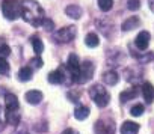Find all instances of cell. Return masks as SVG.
Returning a JSON list of instances; mask_svg holds the SVG:
<instances>
[{"label":"cell","instance_id":"4fadbf2b","mask_svg":"<svg viewBox=\"0 0 154 134\" xmlns=\"http://www.w3.org/2000/svg\"><path fill=\"white\" fill-rule=\"evenodd\" d=\"M142 95H143L145 101L148 104H151L154 101V86L151 83H143L142 85Z\"/></svg>","mask_w":154,"mask_h":134},{"label":"cell","instance_id":"ba28073f","mask_svg":"<svg viewBox=\"0 0 154 134\" xmlns=\"http://www.w3.org/2000/svg\"><path fill=\"white\" fill-rule=\"evenodd\" d=\"M149 32H146V30H142L137 36H136V39H134V45L139 48V50H146L148 48V45H149Z\"/></svg>","mask_w":154,"mask_h":134},{"label":"cell","instance_id":"ffe728a7","mask_svg":"<svg viewBox=\"0 0 154 134\" xmlns=\"http://www.w3.org/2000/svg\"><path fill=\"white\" fill-rule=\"evenodd\" d=\"M30 41H32V45H33V51H35V54L39 56V54L44 51V44H42V41H41L36 35H33Z\"/></svg>","mask_w":154,"mask_h":134},{"label":"cell","instance_id":"8fae6325","mask_svg":"<svg viewBox=\"0 0 154 134\" xmlns=\"http://www.w3.org/2000/svg\"><path fill=\"white\" fill-rule=\"evenodd\" d=\"M5 107L6 110H18V98L14 94H5Z\"/></svg>","mask_w":154,"mask_h":134},{"label":"cell","instance_id":"7a4b0ae2","mask_svg":"<svg viewBox=\"0 0 154 134\" xmlns=\"http://www.w3.org/2000/svg\"><path fill=\"white\" fill-rule=\"evenodd\" d=\"M0 8H2L3 17L9 21H14L21 17V2L18 0H3Z\"/></svg>","mask_w":154,"mask_h":134},{"label":"cell","instance_id":"d6a6232c","mask_svg":"<svg viewBox=\"0 0 154 134\" xmlns=\"http://www.w3.org/2000/svg\"><path fill=\"white\" fill-rule=\"evenodd\" d=\"M60 134H79L75 130H72V128H68V130H65V131H62Z\"/></svg>","mask_w":154,"mask_h":134},{"label":"cell","instance_id":"7c38bea8","mask_svg":"<svg viewBox=\"0 0 154 134\" xmlns=\"http://www.w3.org/2000/svg\"><path fill=\"white\" fill-rule=\"evenodd\" d=\"M24 97H26V101L32 106H36L42 101V94L39 91H29V92H26Z\"/></svg>","mask_w":154,"mask_h":134},{"label":"cell","instance_id":"5b68a950","mask_svg":"<svg viewBox=\"0 0 154 134\" xmlns=\"http://www.w3.org/2000/svg\"><path fill=\"white\" fill-rule=\"evenodd\" d=\"M94 63L89 62V60H85L83 63H80V71L77 74V77L74 79V83H79V85H83L86 82H89L94 76Z\"/></svg>","mask_w":154,"mask_h":134},{"label":"cell","instance_id":"3957f363","mask_svg":"<svg viewBox=\"0 0 154 134\" xmlns=\"http://www.w3.org/2000/svg\"><path fill=\"white\" fill-rule=\"evenodd\" d=\"M89 97L91 100L95 103V106H98L100 109L101 107H106L109 103H110V94L106 91L104 86L101 85H94L89 88Z\"/></svg>","mask_w":154,"mask_h":134},{"label":"cell","instance_id":"83f0119b","mask_svg":"<svg viewBox=\"0 0 154 134\" xmlns=\"http://www.w3.org/2000/svg\"><path fill=\"white\" fill-rule=\"evenodd\" d=\"M127 8L130 11H137L140 8V2L139 0H127Z\"/></svg>","mask_w":154,"mask_h":134},{"label":"cell","instance_id":"44dd1931","mask_svg":"<svg viewBox=\"0 0 154 134\" xmlns=\"http://www.w3.org/2000/svg\"><path fill=\"white\" fill-rule=\"evenodd\" d=\"M131 54H133V57H134L136 60H139V62H142V63H148V62H152V60H154V53H145V54H139V53H134V51H131Z\"/></svg>","mask_w":154,"mask_h":134},{"label":"cell","instance_id":"484cf974","mask_svg":"<svg viewBox=\"0 0 154 134\" xmlns=\"http://www.w3.org/2000/svg\"><path fill=\"white\" fill-rule=\"evenodd\" d=\"M41 26L44 27L45 32H53V30H54V23H53V20H50V18H42Z\"/></svg>","mask_w":154,"mask_h":134},{"label":"cell","instance_id":"603a6c76","mask_svg":"<svg viewBox=\"0 0 154 134\" xmlns=\"http://www.w3.org/2000/svg\"><path fill=\"white\" fill-rule=\"evenodd\" d=\"M112 6H113V0H98V8H100L103 12L110 11Z\"/></svg>","mask_w":154,"mask_h":134},{"label":"cell","instance_id":"4316f807","mask_svg":"<svg viewBox=\"0 0 154 134\" xmlns=\"http://www.w3.org/2000/svg\"><path fill=\"white\" fill-rule=\"evenodd\" d=\"M143 106L142 104H136V106H133L131 109H130V115L131 116H142L143 115Z\"/></svg>","mask_w":154,"mask_h":134},{"label":"cell","instance_id":"7402d4cb","mask_svg":"<svg viewBox=\"0 0 154 134\" xmlns=\"http://www.w3.org/2000/svg\"><path fill=\"white\" fill-rule=\"evenodd\" d=\"M30 79H32V68L23 66V68L18 71V80L20 82H29Z\"/></svg>","mask_w":154,"mask_h":134},{"label":"cell","instance_id":"5bb4252c","mask_svg":"<svg viewBox=\"0 0 154 134\" xmlns=\"http://www.w3.org/2000/svg\"><path fill=\"white\" fill-rule=\"evenodd\" d=\"M82 8L80 6H77V5H69V6H66L65 8V14L69 17V18H72V20H79L80 17H82Z\"/></svg>","mask_w":154,"mask_h":134},{"label":"cell","instance_id":"cb8c5ba5","mask_svg":"<svg viewBox=\"0 0 154 134\" xmlns=\"http://www.w3.org/2000/svg\"><path fill=\"white\" fill-rule=\"evenodd\" d=\"M11 66L6 62V59H0V76H8Z\"/></svg>","mask_w":154,"mask_h":134},{"label":"cell","instance_id":"30bf717a","mask_svg":"<svg viewBox=\"0 0 154 134\" xmlns=\"http://www.w3.org/2000/svg\"><path fill=\"white\" fill-rule=\"evenodd\" d=\"M5 118H6V122L11 124V125H20V121H21V115L18 110H6L5 112Z\"/></svg>","mask_w":154,"mask_h":134},{"label":"cell","instance_id":"e575fe53","mask_svg":"<svg viewBox=\"0 0 154 134\" xmlns=\"http://www.w3.org/2000/svg\"><path fill=\"white\" fill-rule=\"evenodd\" d=\"M5 44H6V42H5V38H2V36H0V48H2Z\"/></svg>","mask_w":154,"mask_h":134},{"label":"cell","instance_id":"f546056e","mask_svg":"<svg viewBox=\"0 0 154 134\" xmlns=\"http://www.w3.org/2000/svg\"><path fill=\"white\" fill-rule=\"evenodd\" d=\"M47 128H48V127H47V122H45V121H42L41 124H36V125H35V130H36L38 133H39V131L44 133V131H47Z\"/></svg>","mask_w":154,"mask_h":134},{"label":"cell","instance_id":"ac0fdd59","mask_svg":"<svg viewBox=\"0 0 154 134\" xmlns=\"http://www.w3.org/2000/svg\"><path fill=\"white\" fill-rule=\"evenodd\" d=\"M85 44H86L88 47H91V48L98 47V44H100V38H98V35H97V33H94V32L88 33V35H86V38H85Z\"/></svg>","mask_w":154,"mask_h":134},{"label":"cell","instance_id":"277c9868","mask_svg":"<svg viewBox=\"0 0 154 134\" xmlns=\"http://www.w3.org/2000/svg\"><path fill=\"white\" fill-rule=\"evenodd\" d=\"M75 35H77L75 26H65V27H62V29H59L53 33V39L57 44H68V42L74 41Z\"/></svg>","mask_w":154,"mask_h":134},{"label":"cell","instance_id":"9a60e30c","mask_svg":"<svg viewBox=\"0 0 154 134\" xmlns=\"http://www.w3.org/2000/svg\"><path fill=\"white\" fill-rule=\"evenodd\" d=\"M118 80H119V76H118V73H116V71H113V70L106 71V73L103 74V82H104L106 85H109V86L116 85V83H118Z\"/></svg>","mask_w":154,"mask_h":134},{"label":"cell","instance_id":"d4e9b609","mask_svg":"<svg viewBox=\"0 0 154 134\" xmlns=\"http://www.w3.org/2000/svg\"><path fill=\"white\" fill-rule=\"evenodd\" d=\"M44 63H42V59L41 57H32L30 60H29V68H32V70H38V68H41Z\"/></svg>","mask_w":154,"mask_h":134},{"label":"cell","instance_id":"8992f818","mask_svg":"<svg viewBox=\"0 0 154 134\" xmlns=\"http://www.w3.org/2000/svg\"><path fill=\"white\" fill-rule=\"evenodd\" d=\"M94 130H95V134H113L115 133V122H112V121H97Z\"/></svg>","mask_w":154,"mask_h":134},{"label":"cell","instance_id":"2e32d148","mask_svg":"<svg viewBox=\"0 0 154 134\" xmlns=\"http://www.w3.org/2000/svg\"><path fill=\"white\" fill-rule=\"evenodd\" d=\"M137 94H139L137 86H133V88H130V89H127V91L121 92V95H119L121 103H127V101H130V100H134V98L137 97Z\"/></svg>","mask_w":154,"mask_h":134},{"label":"cell","instance_id":"d6986e66","mask_svg":"<svg viewBox=\"0 0 154 134\" xmlns=\"http://www.w3.org/2000/svg\"><path fill=\"white\" fill-rule=\"evenodd\" d=\"M88 116H89V109H88L86 106L77 107L75 112H74V118H75V119H79V121H85Z\"/></svg>","mask_w":154,"mask_h":134},{"label":"cell","instance_id":"9c48e42d","mask_svg":"<svg viewBox=\"0 0 154 134\" xmlns=\"http://www.w3.org/2000/svg\"><path fill=\"white\" fill-rule=\"evenodd\" d=\"M119 131H121V134H137L139 133V125L136 122L125 121V122H122Z\"/></svg>","mask_w":154,"mask_h":134},{"label":"cell","instance_id":"4dcf8cb0","mask_svg":"<svg viewBox=\"0 0 154 134\" xmlns=\"http://www.w3.org/2000/svg\"><path fill=\"white\" fill-rule=\"evenodd\" d=\"M79 97H80V94L79 92H68V98L72 101V103H77V101H79Z\"/></svg>","mask_w":154,"mask_h":134},{"label":"cell","instance_id":"836d02e7","mask_svg":"<svg viewBox=\"0 0 154 134\" xmlns=\"http://www.w3.org/2000/svg\"><path fill=\"white\" fill-rule=\"evenodd\" d=\"M0 113H2V107H0ZM5 130V121L0 118V131H3Z\"/></svg>","mask_w":154,"mask_h":134},{"label":"cell","instance_id":"1f68e13d","mask_svg":"<svg viewBox=\"0 0 154 134\" xmlns=\"http://www.w3.org/2000/svg\"><path fill=\"white\" fill-rule=\"evenodd\" d=\"M12 134H27V130H26V127H21L20 130L17 128V130H15Z\"/></svg>","mask_w":154,"mask_h":134},{"label":"cell","instance_id":"f1b7e54d","mask_svg":"<svg viewBox=\"0 0 154 134\" xmlns=\"http://www.w3.org/2000/svg\"><path fill=\"white\" fill-rule=\"evenodd\" d=\"M9 54H11V48H9L8 44H5L2 48H0V59H6Z\"/></svg>","mask_w":154,"mask_h":134},{"label":"cell","instance_id":"52a82bcc","mask_svg":"<svg viewBox=\"0 0 154 134\" xmlns=\"http://www.w3.org/2000/svg\"><path fill=\"white\" fill-rule=\"evenodd\" d=\"M66 66H68V70L71 71L72 77L75 79V77H77V74H79V71H80V62H79V57H77V54L71 53V54L68 56Z\"/></svg>","mask_w":154,"mask_h":134},{"label":"cell","instance_id":"e0dca14e","mask_svg":"<svg viewBox=\"0 0 154 134\" xmlns=\"http://www.w3.org/2000/svg\"><path fill=\"white\" fill-rule=\"evenodd\" d=\"M139 23H140V20H139L137 17H130V18H127V20L122 23L121 29H122V32H130V30H133Z\"/></svg>","mask_w":154,"mask_h":134},{"label":"cell","instance_id":"6da1fadb","mask_svg":"<svg viewBox=\"0 0 154 134\" xmlns=\"http://www.w3.org/2000/svg\"><path fill=\"white\" fill-rule=\"evenodd\" d=\"M21 17L26 23H30L33 27H39L44 18V9L36 0H23L21 2Z\"/></svg>","mask_w":154,"mask_h":134}]
</instances>
